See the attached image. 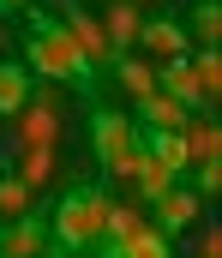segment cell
Wrapping results in <instances>:
<instances>
[{
  "mask_svg": "<svg viewBox=\"0 0 222 258\" xmlns=\"http://www.w3.org/2000/svg\"><path fill=\"white\" fill-rule=\"evenodd\" d=\"M60 24H66V36L78 42V54H84L90 66H114V48H108V30H102V18H96V12H84L78 0H66Z\"/></svg>",
  "mask_w": 222,
  "mask_h": 258,
  "instance_id": "5b68a950",
  "label": "cell"
},
{
  "mask_svg": "<svg viewBox=\"0 0 222 258\" xmlns=\"http://www.w3.org/2000/svg\"><path fill=\"white\" fill-rule=\"evenodd\" d=\"M114 78H120V90H126L132 102L156 90V66H150L144 54H114Z\"/></svg>",
  "mask_w": 222,
  "mask_h": 258,
  "instance_id": "7c38bea8",
  "label": "cell"
},
{
  "mask_svg": "<svg viewBox=\"0 0 222 258\" xmlns=\"http://www.w3.org/2000/svg\"><path fill=\"white\" fill-rule=\"evenodd\" d=\"M24 96H30V66L0 60V120H12L24 108Z\"/></svg>",
  "mask_w": 222,
  "mask_h": 258,
  "instance_id": "4fadbf2b",
  "label": "cell"
},
{
  "mask_svg": "<svg viewBox=\"0 0 222 258\" xmlns=\"http://www.w3.org/2000/svg\"><path fill=\"white\" fill-rule=\"evenodd\" d=\"M192 258H222V234H216V228H198V240H192Z\"/></svg>",
  "mask_w": 222,
  "mask_h": 258,
  "instance_id": "ac0fdd59",
  "label": "cell"
},
{
  "mask_svg": "<svg viewBox=\"0 0 222 258\" xmlns=\"http://www.w3.org/2000/svg\"><path fill=\"white\" fill-rule=\"evenodd\" d=\"M144 6H162V0H144Z\"/></svg>",
  "mask_w": 222,
  "mask_h": 258,
  "instance_id": "ffe728a7",
  "label": "cell"
},
{
  "mask_svg": "<svg viewBox=\"0 0 222 258\" xmlns=\"http://www.w3.org/2000/svg\"><path fill=\"white\" fill-rule=\"evenodd\" d=\"M114 246H120V258H168V234L144 216V222H138L126 240H114Z\"/></svg>",
  "mask_w": 222,
  "mask_h": 258,
  "instance_id": "5bb4252c",
  "label": "cell"
},
{
  "mask_svg": "<svg viewBox=\"0 0 222 258\" xmlns=\"http://www.w3.org/2000/svg\"><path fill=\"white\" fill-rule=\"evenodd\" d=\"M12 120H18V144H60V96L54 90H30Z\"/></svg>",
  "mask_w": 222,
  "mask_h": 258,
  "instance_id": "277c9868",
  "label": "cell"
},
{
  "mask_svg": "<svg viewBox=\"0 0 222 258\" xmlns=\"http://www.w3.org/2000/svg\"><path fill=\"white\" fill-rule=\"evenodd\" d=\"M168 186H174V174H168V168H162L156 156H138V174H132V192H138V198L150 204V198H162Z\"/></svg>",
  "mask_w": 222,
  "mask_h": 258,
  "instance_id": "e0dca14e",
  "label": "cell"
},
{
  "mask_svg": "<svg viewBox=\"0 0 222 258\" xmlns=\"http://www.w3.org/2000/svg\"><path fill=\"white\" fill-rule=\"evenodd\" d=\"M30 210H36V192L6 168V174H0V222H18V216H30Z\"/></svg>",
  "mask_w": 222,
  "mask_h": 258,
  "instance_id": "9a60e30c",
  "label": "cell"
},
{
  "mask_svg": "<svg viewBox=\"0 0 222 258\" xmlns=\"http://www.w3.org/2000/svg\"><path fill=\"white\" fill-rule=\"evenodd\" d=\"M138 24H144V18H138L132 0H108V6H102V30H108V48H114V54H132Z\"/></svg>",
  "mask_w": 222,
  "mask_h": 258,
  "instance_id": "9c48e42d",
  "label": "cell"
},
{
  "mask_svg": "<svg viewBox=\"0 0 222 258\" xmlns=\"http://www.w3.org/2000/svg\"><path fill=\"white\" fill-rule=\"evenodd\" d=\"M90 150H96V162H102V168H108L114 156H126V150H132V126H126V114L96 108V120H90Z\"/></svg>",
  "mask_w": 222,
  "mask_h": 258,
  "instance_id": "52a82bcc",
  "label": "cell"
},
{
  "mask_svg": "<svg viewBox=\"0 0 222 258\" xmlns=\"http://www.w3.org/2000/svg\"><path fill=\"white\" fill-rule=\"evenodd\" d=\"M186 36H192V48H216L222 42V6L216 0H198L192 6V30Z\"/></svg>",
  "mask_w": 222,
  "mask_h": 258,
  "instance_id": "2e32d148",
  "label": "cell"
},
{
  "mask_svg": "<svg viewBox=\"0 0 222 258\" xmlns=\"http://www.w3.org/2000/svg\"><path fill=\"white\" fill-rule=\"evenodd\" d=\"M60 144H18V180L30 186V192H48L54 186V174H60V156H54Z\"/></svg>",
  "mask_w": 222,
  "mask_h": 258,
  "instance_id": "ba28073f",
  "label": "cell"
},
{
  "mask_svg": "<svg viewBox=\"0 0 222 258\" xmlns=\"http://www.w3.org/2000/svg\"><path fill=\"white\" fill-rule=\"evenodd\" d=\"M198 216H204V198L192 192L186 180H174L162 198H150V222L174 240V234H186V228H198Z\"/></svg>",
  "mask_w": 222,
  "mask_h": 258,
  "instance_id": "3957f363",
  "label": "cell"
},
{
  "mask_svg": "<svg viewBox=\"0 0 222 258\" xmlns=\"http://www.w3.org/2000/svg\"><path fill=\"white\" fill-rule=\"evenodd\" d=\"M186 114H192V108H186V102H174L168 90H150V96H138V120H144V126L180 132V126H186Z\"/></svg>",
  "mask_w": 222,
  "mask_h": 258,
  "instance_id": "8fae6325",
  "label": "cell"
},
{
  "mask_svg": "<svg viewBox=\"0 0 222 258\" xmlns=\"http://www.w3.org/2000/svg\"><path fill=\"white\" fill-rule=\"evenodd\" d=\"M132 48H144V54H156V60H180V54H192V36H186V24L180 18H144L138 24V42Z\"/></svg>",
  "mask_w": 222,
  "mask_h": 258,
  "instance_id": "8992f818",
  "label": "cell"
},
{
  "mask_svg": "<svg viewBox=\"0 0 222 258\" xmlns=\"http://www.w3.org/2000/svg\"><path fill=\"white\" fill-rule=\"evenodd\" d=\"M0 6H30V0H0Z\"/></svg>",
  "mask_w": 222,
  "mask_h": 258,
  "instance_id": "d6986e66",
  "label": "cell"
},
{
  "mask_svg": "<svg viewBox=\"0 0 222 258\" xmlns=\"http://www.w3.org/2000/svg\"><path fill=\"white\" fill-rule=\"evenodd\" d=\"M0 48H6V36H0Z\"/></svg>",
  "mask_w": 222,
  "mask_h": 258,
  "instance_id": "44dd1931",
  "label": "cell"
},
{
  "mask_svg": "<svg viewBox=\"0 0 222 258\" xmlns=\"http://www.w3.org/2000/svg\"><path fill=\"white\" fill-rule=\"evenodd\" d=\"M108 186H72V192L54 204V252H90L96 240H108Z\"/></svg>",
  "mask_w": 222,
  "mask_h": 258,
  "instance_id": "7a4b0ae2",
  "label": "cell"
},
{
  "mask_svg": "<svg viewBox=\"0 0 222 258\" xmlns=\"http://www.w3.org/2000/svg\"><path fill=\"white\" fill-rule=\"evenodd\" d=\"M24 12H30V66H36V78H54V84L90 90L96 66L78 54V42L66 36V24H60V18H48L42 6H24Z\"/></svg>",
  "mask_w": 222,
  "mask_h": 258,
  "instance_id": "6da1fadb",
  "label": "cell"
},
{
  "mask_svg": "<svg viewBox=\"0 0 222 258\" xmlns=\"http://www.w3.org/2000/svg\"><path fill=\"white\" fill-rule=\"evenodd\" d=\"M180 144H186V156H192V162H216V156H222V132H216L210 114H186Z\"/></svg>",
  "mask_w": 222,
  "mask_h": 258,
  "instance_id": "30bf717a",
  "label": "cell"
}]
</instances>
